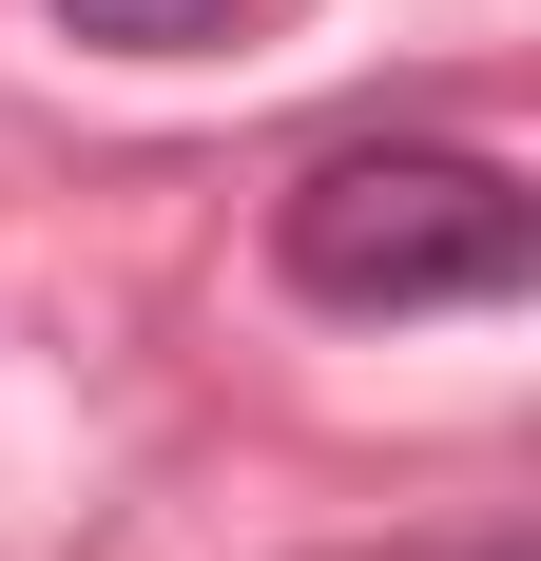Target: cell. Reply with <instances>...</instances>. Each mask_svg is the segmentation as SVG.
<instances>
[{"label":"cell","mask_w":541,"mask_h":561,"mask_svg":"<svg viewBox=\"0 0 541 561\" xmlns=\"http://www.w3.org/2000/svg\"><path fill=\"white\" fill-rule=\"evenodd\" d=\"M270 272L310 290V310H503L541 272V194L464 136H348L270 194Z\"/></svg>","instance_id":"cell-1"},{"label":"cell","mask_w":541,"mask_h":561,"mask_svg":"<svg viewBox=\"0 0 541 561\" xmlns=\"http://www.w3.org/2000/svg\"><path fill=\"white\" fill-rule=\"evenodd\" d=\"M58 39H97V58H232V39H270L290 0H39Z\"/></svg>","instance_id":"cell-2"},{"label":"cell","mask_w":541,"mask_h":561,"mask_svg":"<svg viewBox=\"0 0 541 561\" xmlns=\"http://www.w3.org/2000/svg\"><path fill=\"white\" fill-rule=\"evenodd\" d=\"M445 561H522V542H445Z\"/></svg>","instance_id":"cell-3"}]
</instances>
